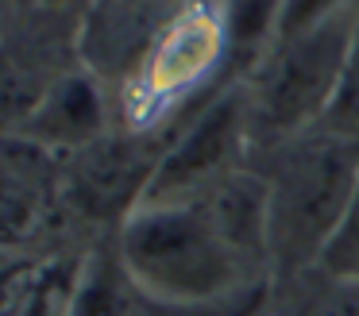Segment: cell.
Segmentation results:
<instances>
[{
	"instance_id": "cell-1",
	"label": "cell",
	"mask_w": 359,
	"mask_h": 316,
	"mask_svg": "<svg viewBox=\"0 0 359 316\" xmlns=\"http://www.w3.org/2000/svg\"><path fill=\"white\" fill-rule=\"evenodd\" d=\"M116 262L140 297L170 312L224 305L251 274L201 200H140L120 220Z\"/></svg>"
},
{
	"instance_id": "cell-2",
	"label": "cell",
	"mask_w": 359,
	"mask_h": 316,
	"mask_svg": "<svg viewBox=\"0 0 359 316\" xmlns=\"http://www.w3.org/2000/svg\"><path fill=\"white\" fill-rule=\"evenodd\" d=\"M266 181V259L278 274L320 270L359 193V143L305 131L278 146Z\"/></svg>"
},
{
	"instance_id": "cell-3",
	"label": "cell",
	"mask_w": 359,
	"mask_h": 316,
	"mask_svg": "<svg viewBox=\"0 0 359 316\" xmlns=\"http://www.w3.org/2000/svg\"><path fill=\"white\" fill-rule=\"evenodd\" d=\"M355 43L359 12H344L305 35L266 46L255 77L243 85L251 139L282 146L305 131H317L344 85Z\"/></svg>"
},
{
	"instance_id": "cell-4",
	"label": "cell",
	"mask_w": 359,
	"mask_h": 316,
	"mask_svg": "<svg viewBox=\"0 0 359 316\" xmlns=\"http://www.w3.org/2000/svg\"><path fill=\"white\" fill-rule=\"evenodd\" d=\"M248 128V89L220 92L189 120V128L158 154L143 200H197L240 174Z\"/></svg>"
},
{
	"instance_id": "cell-5",
	"label": "cell",
	"mask_w": 359,
	"mask_h": 316,
	"mask_svg": "<svg viewBox=\"0 0 359 316\" xmlns=\"http://www.w3.org/2000/svg\"><path fill=\"white\" fill-rule=\"evenodd\" d=\"M228 43H232L228 20H220L209 8H189L151 46L147 66H143V77H140L143 100L158 104V100L186 97L197 81H205L212 74V66L220 62Z\"/></svg>"
},
{
	"instance_id": "cell-6",
	"label": "cell",
	"mask_w": 359,
	"mask_h": 316,
	"mask_svg": "<svg viewBox=\"0 0 359 316\" xmlns=\"http://www.w3.org/2000/svg\"><path fill=\"white\" fill-rule=\"evenodd\" d=\"M155 162L158 158H151L135 139L101 135L97 143L74 151V205L89 216H120L124 220L147 193Z\"/></svg>"
},
{
	"instance_id": "cell-7",
	"label": "cell",
	"mask_w": 359,
	"mask_h": 316,
	"mask_svg": "<svg viewBox=\"0 0 359 316\" xmlns=\"http://www.w3.org/2000/svg\"><path fill=\"white\" fill-rule=\"evenodd\" d=\"M104 131V100L97 81L89 77H62L55 81L43 100L35 104V112L20 123L16 139L39 146V151H81V146L97 143Z\"/></svg>"
},
{
	"instance_id": "cell-8",
	"label": "cell",
	"mask_w": 359,
	"mask_h": 316,
	"mask_svg": "<svg viewBox=\"0 0 359 316\" xmlns=\"http://www.w3.org/2000/svg\"><path fill=\"white\" fill-rule=\"evenodd\" d=\"M39 146L12 139V151L0 154V247H12L27 239L43 208V181L35 177Z\"/></svg>"
},
{
	"instance_id": "cell-9",
	"label": "cell",
	"mask_w": 359,
	"mask_h": 316,
	"mask_svg": "<svg viewBox=\"0 0 359 316\" xmlns=\"http://www.w3.org/2000/svg\"><path fill=\"white\" fill-rule=\"evenodd\" d=\"M128 293H135V285L128 282L120 262H89L86 270H78L62 316H135Z\"/></svg>"
},
{
	"instance_id": "cell-10",
	"label": "cell",
	"mask_w": 359,
	"mask_h": 316,
	"mask_svg": "<svg viewBox=\"0 0 359 316\" xmlns=\"http://www.w3.org/2000/svg\"><path fill=\"white\" fill-rule=\"evenodd\" d=\"M344 12H355V0H278L271 43L305 35V31L320 27V23L336 20V15H344Z\"/></svg>"
},
{
	"instance_id": "cell-11",
	"label": "cell",
	"mask_w": 359,
	"mask_h": 316,
	"mask_svg": "<svg viewBox=\"0 0 359 316\" xmlns=\"http://www.w3.org/2000/svg\"><path fill=\"white\" fill-rule=\"evenodd\" d=\"M320 128L336 131V135H348L359 143V43H355V54H351V62H348L344 85H340V92H336V100H332V108H328Z\"/></svg>"
},
{
	"instance_id": "cell-12",
	"label": "cell",
	"mask_w": 359,
	"mask_h": 316,
	"mask_svg": "<svg viewBox=\"0 0 359 316\" xmlns=\"http://www.w3.org/2000/svg\"><path fill=\"white\" fill-rule=\"evenodd\" d=\"M320 270H325V274H336V277L359 282V193H355V205H351L344 228L336 231L332 247H328L325 259H320Z\"/></svg>"
},
{
	"instance_id": "cell-13",
	"label": "cell",
	"mask_w": 359,
	"mask_h": 316,
	"mask_svg": "<svg viewBox=\"0 0 359 316\" xmlns=\"http://www.w3.org/2000/svg\"><path fill=\"white\" fill-rule=\"evenodd\" d=\"M294 316H359V282L328 274V285L305 297Z\"/></svg>"
}]
</instances>
